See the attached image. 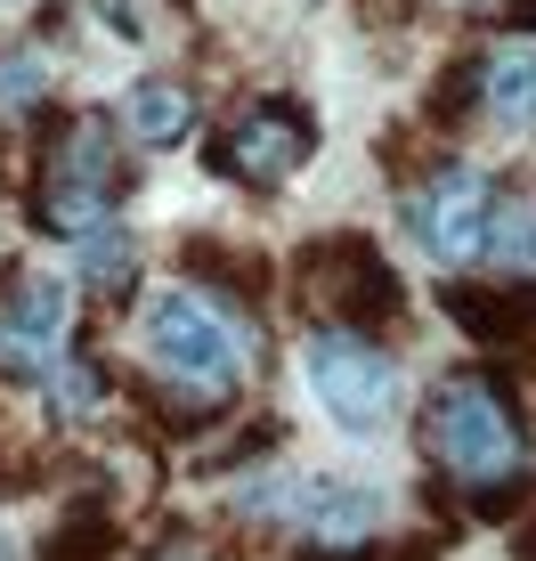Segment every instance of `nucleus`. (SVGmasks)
I'll use <instances>...</instances> for the list:
<instances>
[{"instance_id": "nucleus-3", "label": "nucleus", "mask_w": 536, "mask_h": 561, "mask_svg": "<svg viewBox=\"0 0 536 561\" xmlns=\"http://www.w3.org/2000/svg\"><path fill=\"white\" fill-rule=\"evenodd\" d=\"M139 334H147V358H155L171 382L203 391V399H220L228 382L244 375V334L220 309H203L196 294H155L139 309Z\"/></svg>"}, {"instance_id": "nucleus-12", "label": "nucleus", "mask_w": 536, "mask_h": 561, "mask_svg": "<svg viewBox=\"0 0 536 561\" xmlns=\"http://www.w3.org/2000/svg\"><path fill=\"white\" fill-rule=\"evenodd\" d=\"M114 553V520H106V505H82V513H66L49 529V546H42V561H106Z\"/></svg>"}, {"instance_id": "nucleus-19", "label": "nucleus", "mask_w": 536, "mask_h": 561, "mask_svg": "<svg viewBox=\"0 0 536 561\" xmlns=\"http://www.w3.org/2000/svg\"><path fill=\"white\" fill-rule=\"evenodd\" d=\"M310 561H358L350 546H317ZM366 561H439V546H382V553H366Z\"/></svg>"}, {"instance_id": "nucleus-7", "label": "nucleus", "mask_w": 536, "mask_h": 561, "mask_svg": "<svg viewBox=\"0 0 536 561\" xmlns=\"http://www.w3.org/2000/svg\"><path fill=\"white\" fill-rule=\"evenodd\" d=\"M66 334H73V285L25 277L0 309V375H49Z\"/></svg>"}, {"instance_id": "nucleus-20", "label": "nucleus", "mask_w": 536, "mask_h": 561, "mask_svg": "<svg viewBox=\"0 0 536 561\" xmlns=\"http://www.w3.org/2000/svg\"><path fill=\"white\" fill-rule=\"evenodd\" d=\"M504 33H536V0H504Z\"/></svg>"}, {"instance_id": "nucleus-2", "label": "nucleus", "mask_w": 536, "mask_h": 561, "mask_svg": "<svg viewBox=\"0 0 536 561\" xmlns=\"http://www.w3.org/2000/svg\"><path fill=\"white\" fill-rule=\"evenodd\" d=\"M301 277V301L317 309V318L350 325V334H366V325H391L398 309H407V285L391 277V261L374 253L358 228H341V237H317L310 253L293 261Z\"/></svg>"}, {"instance_id": "nucleus-1", "label": "nucleus", "mask_w": 536, "mask_h": 561, "mask_svg": "<svg viewBox=\"0 0 536 561\" xmlns=\"http://www.w3.org/2000/svg\"><path fill=\"white\" fill-rule=\"evenodd\" d=\"M423 439H431V456L447 463L455 480H471V489H488V480L521 472V415H512V399L496 391L488 375L439 382Z\"/></svg>"}, {"instance_id": "nucleus-16", "label": "nucleus", "mask_w": 536, "mask_h": 561, "mask_svg": "<svg viewBox=\"0 0 536 561\" xmlns=\"http://www.w3.org/2000/svg\"><path fill=\"white\" fill-rule=\"evenodd\" d=\"M471 513H480V520H521V513H536V480H528V472L488 480V489L471 496Z\"/></svg>"}, {"instance_id": "nucleus-18", "label": "nucleus", "mask_w": 536, "mask_h": 561, "mask_svg": "<svg viewBox=\"0 0 536 561\" xmlns=\"http://www.w3.org/2000/svg\"><path fill=\"white\" fill-rule=\"evenodd\" d=\"M98 9V25H114V42H147V9L139 0H90Z\"/></svg>"}, {"instance_id": "nucleus-15", "label": "nucleus", "mask_w": 536, "mask_h": 561, "mask_svg": "<svg viewBox=\"0 0 536 561\" xmlns=\"http://www.w3.org/2000/svg\"><path fill=\"white\" fill-rule=\"evenodd\" d=\"M196 277H220V285H244V294H260V261L253 253H228V244L212 237H187V253H179Z\"/></svg>"}, {"instance_id": "nucleus-14", "label": "nucleus", "mask_w": 536, "mask_h": 561, "mask_svg": "<svg viewBox=\"0 0 536 561\" xmlns=\"http://www.w3.org/2000/svg\"><path fill=\"white\" fill-rule=\"evenodd\" d=\"M488 253L504 261V268H536V196H521V204H504V211H496Z\"/></svg>"}, {"instance_id": "nucleus-4", "label": "nucleus", "mask_w": 536, "mask_h": 561, "mask_svg": "<svg viewBox=\"0 0 536 561\" xmlns=\"http://www.w3.org/2000/svg\"><path fill=\"white\" fill-rule=\"evenodd\" d=\"M301 358H310V391H317V408L334 415L341 432H382V423L398 415V366L382 358L366 334L334 325V334H317Z\"/></svg>"}, {"instance_id": "nucleus-13", "label": "nucleus", "mask_w": 536, "mask_h": 561, "mask_svg": "<svg viewBox=\"0 0 536 561\" xmlns=\"http://www.w3.org/2000/svg\"><path fill=\"white\" fill-rule=\"evenodd\" d=\"M42 99H49V49L0 42V106H42Z\"/></svg>"}, {"instance_id": "nucleus-11", "label": "nucleus", "mask_w": 536, "mask_h": 561, "mask_svg": "<svg viewBox=\"0 0 536 561\" xmlns=\"http://www.w3.org/2000/svg\"><path fill=\"white\" fill-rule=\"evenodd\" d=\"M73 244H82V277H90V285H106V294H130V277H139V244H130L123 220L82 228Z\"/></svg>"}, {"instance_id": "nucleus-21", "label": "nucleus", "mask_w": 536, "mask_h": 561, "mask_svg": "<svg viewBox=\"0 0 536 561\" xmlns=\"http://www.w3.org/2000/svg\"><path fill=\"white\" fill-rule=\"evenodd\" d=\"M521 561H536V529H521Z\"/></svg>"}, {"instance_id": "nucleus-5", "label": "nucleus", "mask_w": 536, "mask_h": 561, "mask_svg": "<svg viewBox=\"0 0 536 561\" xmlns=\"http://www.w3.org/2000/svg\"><path fill=\"white\" fill-rule=\"evenodd\" d=\"M317 154V123L293 99H253L228 114V130L212 139V171L244 187H284L301 163Z\"/></svg>"}, {"instance_id": "nucleus-10", "label": "nucleus", "mask_w": 536, "mask_h": 561, "mask_svg": "<svg viewBox=\"0 0 536 561\" xmlns=\"http://www.w3.org/2000/svg\"><path fill=\"white\" fill-rule=\"evenodd\" d=\"M123 123H130L139 147H179L187 130H196V99H187V82H139L130 106H123Z\"/></svg>"}, {"instance_id": "nucleus-6", "label": "nucleus", "mask_w": 536, "mask_h": 561, "mask_svg": "<svg viewBox=\"0 0 536 561\" xmlns=\"http://www.w3.org/2000/svg\"><path fill=\"white\" fill-rule=\"evenodd\" d=\"M496 211H504L496 180H488V171H471V163H455V171H439L423 196H415V237H423V253H431V261L464 268V261H480V253H488Z\"/></svg>"}, {"instance_id": "nucleus-8", "label": "nucleus", "mask_w": 536, "mask_h": 561, "mask_svg": "<svg viewBox=\"0 0 536 561\" xmlns=\"http://www.w3.org/2000/svg\"><path fill=\"white\" fill-rule=\"evenodd\" d=\"M447 318L464 325L471 342H528L536 334V285H504V294H488V285H447Z\"/></svg>"}, {"instance_id": "nucleus-9", "label": "nucleus", "mask_w": 536, "mask_h": 561, "mask_svg": "<svg viewBox=\"0 0 536 561\" xmlns=\"http://www.w3.org/2000/svg\"><path fill=\"white\" fill-rule=\"evenodd\" d=\"M480 106L512 130H536V57L528 49H496L480 57Z\"/></svg>"}, {"instance_id": "nucleus-17", "label": "nucleus", "mask_w": 536, "mask_h": 561, "mask_svg": "<svg viewBox=\"0 0 536 561\" xmlns=\"http://www.w3.org/2000/svg\"><path fill=\"white\" fill-rule=\"evenodd\" d=\"M98 391H106V382H98V366H90V358H57V408H66V415L98 408Z\"/></svg>"}]
</instances>
